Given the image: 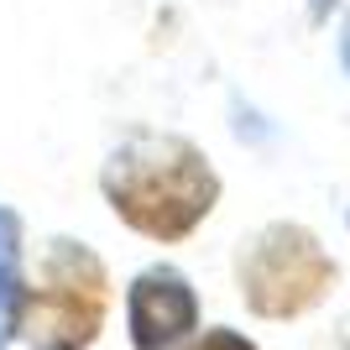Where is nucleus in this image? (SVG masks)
I'll list each match as a JSON object with an SVG mask.
<instances>
[{
    "mask_svg": "<svg viewBox=\"0 0 350 350\" xmlns=\"http://www.w3.org/2000/svg\"><path fill=\"white\" fill-rule=\"evenodd\" d=\"M100 189L120 225H131L146 241L173 246L209 219L219 199V173L189 136H131L116 157L105 162Z\"/></svg>",
    "mask_w": 350,
    "mask_h": 350,
    "instance_id": "nucleus-1",
    "label": "nucleus"
},
{
    "mask_svg": "<svg viewBox=\"0 0 350 350\" xmlns=\"http://www.w3.org/2000/svg\"><path fill=\"white\" fill-rule=\"evenodd\" d=\"M110 278L79 241H53L37 278L21 293V340L31 350H89L105 329Z\"/></svg>",
    "mask_w": 350,
    "mask_h": 350,
    "instance_id": "nucleus-2",
    "label": "nucleus"
},
{
    "mask_svg": "<svg viewBox=\"0 0 350 350\" xmlns=\"http://www.w3.org/2000/svg\"><path fill=\"white\" fill-rule=\"evenodd\" d=\"M241 298L262 319H298L335 288V262L304 225H267L235 262Z\"/></svg>",
    "mask_w": 350,
    "mask_h": 350,
    "instance_id": "nucleus-3",
    "label": "nucleus"
},
{
    "mask_svg": "<svg viewBox=\"0 0 350 350\" xmlns=\"http://www.w3.org/2000/svg\"><path fill=\"white\" fill-rule=\"evenodd\" d=\"M126 319H131L136 350H173L199 324V298H193L183 272L146 267L142 278L131 282V293H126Z\"/></svg>",
    "mask_w": 350,
    "mask_h": 350,
    "instance_id": "nucleus-4",
    "label": "nucleus"
},
{
    "mask_svg": "<svg viewBox=\"0 0 350 350\" xmlns=\"http://www.w3.org/2000/svg\"><path fill=\"white\" fill-rule=\"evenodd\" d=\"M21 219L0 209V345L11 340V329H21Z\"/></svg>",
    "mask_w": 350,
    "mask_h": 350,
    "instance_id": "nucleus-5",
    "label": "nucleus"
},
{
    "mask_svg": "<svg viewBox=\"0 0 350 350\" xmlns=\"http://www.w3.org/2000/svg\"><path fill=\"white\" fill-rule=\"evenodd\" d=\"M183 350H256L246 335H235V329H204L199 340H189Z\"/></svg>",
    "mask_w": 350,
    "mask_h": 350,
    "instance_id": "nucleus-6",
    "label": "nucleus"
},
{
    "mask_svg": "<svg viewBox=\"0 0 350 350\" xmlns=\"http://www.w3.org/2000/svg\"><path fill=\"white\" fill-rule=\"evenodd\" d=\"M329 5H335V0H308V16H314V21H324V16H329Z\"/></svg>",
    "mask_w": 350,
    "mask_h": 350,
    "instance_id": "nucleus-7",
    "label": "nucleus"
},
{
    "mask_svg": "<svg viewBox=\"0 0 350 350\" xmlns=\"http://www.w3.org/2000/svg\"><path fill=\"white\" fill-rule=\"evenodd\" d=\"M345 68H350V27H345Z\"/></svg>",
    "mask_w": 350,
    "mask_h": 350,
    "instance_id": "nucleus-8",
    "label": "nucleus"
}]
</instances>
